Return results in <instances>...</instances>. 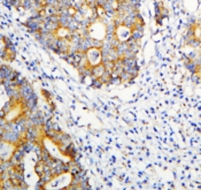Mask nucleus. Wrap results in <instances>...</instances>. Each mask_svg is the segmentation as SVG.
Segmentation results:
<instances>
[{
	"mask_svg": "<svg viewBox=\"0 0 201 190\" xmlns=\"http://www.w3.org/2000/svg\"><path fill=\"white\" fill-rule=\"evenodd\" d=\"M99 80L101 81V83L102 84H106V85H109V80H110V73L109 71H107V70H105L104 71V74L99 77Z\"/></svg>",
	"mask_w": 201,
	"mask_h": 190,
	"instance_id": "nucleus-4",
	"label": "nucleus"
},
{
	"mask_svg": "<svg viewBox=\"0 0 201 190\" xmlns=\"http://www.w3.org/2000/svg\"><path fill=\"white\" fill-rule=\"evenodd\" d=\"M162 19H163V17L160 15V13L155 14V21H156L158 24H161V23H162Z\"/></svg>",
	"mask_w": 201,
	"mask_h": 190,
	"instance_id": "nucleus-13",
	"label": "nucleus"
},
{
	"mask_svg": "<svg viewBox=\"0 0 201 190\" xmlns=\"http://www.w3.org/2000/svg\"><path fill=\"white\" fill-rule=\"evenodd\" d=\"M1 189H4V190L14 189V184H13V182H12V180H11V179H7V180L2 181V188H1Z\"/></svg>",
	"mask_w": 201,
	"mask_h": 190,
	"instance_id": "nucleus-6",
	"label": "nucleus"
},
{
	"mask_svg": "<svg viewBox=\"0 0 201 190\" xmlns=\"http://www.w3.org/2000/svg\"><path fill=\"white\" fill-rule=\"evenodd\" d=\"M168 14H169L168 9H167V8H164V7H163V8H162V9L160 11V15L162 16V17H163V19H164L165 16H168Z\"/></svg>",
	"mask_w": 201,
	"mask_h": 190,
	"instance_id": "nucleus-12",
	"label": "nucleus"
},
{
	"mask_svg": "<svg viewBox=\"0 0 201 190\" xmlns=\"http://www.w3.org/2000/svg\"><path fill=\"white\" fill-rule=\"evenodd\" d=\"M15 149V145L14 144H11L4 139L0 141V158L2 160H7L12 157L13 154V151Z\"/></svg>",
	"mask_w": 201,
	"mask_h": 190,
	"instance_id": "nucleus-1",
	"label": "nucleus"
},
{
	"mask_svg": "<svg viewBox=\"0 0 201 190\" xmlns=\"http://www.w3.org/2000/svg\"><path fill=\"white\" fill-rule=\"evenodd\" d=\"M123 70H125V71H128L129 74H130V76L132 77V79H136L137 76H138V73H139V68H138V66H134V67H130V68H126V69H123Z\"/></svg>",
	"mask_w": 201,
	"mask_h": 190,
	"instance_id": "nucleus-3",
	"label": "nucleus"
},
{
	"mask_svg": "<svg viewBox=\"0 0 201 190\" xmlns=\"http://www.w3.org/2000/svg\"><path fill=\"white\" fill-rule=\"evenodd\" d=\"M102 46V41L101 39H98V38H92V47L94 49H101Z\"/></svg>",
	"mask_w": 201,
	"mask_h": 190,
	"instance_id": "nucleus-8",
	"label": "nucleus"
},
{
	"mask_svg": "<svg viewBox=\"0 0 201 190\" xmlns=\"http://www.w3.org/2000/svg\"><path fill=\"white\" fill-rule=\"evenodd\" d=\"M143 35H144V32H143V31H139V30L132 29V30H131V35H130V37H132L134 41H139V39H141Z\"/></svg>",
	"mask_w": 201,
	"mask_h": 190,
	"instance_id": "nucleus-5",
	"label": "nucleus"
},
{
	"mask_svg": "<svg viewBox=\"0 0 201 190\" xmlns=\"http://www.w3.org/2000/svg\"><path fill=\"white\" fill-rule=\"evenodd\" d=\"M2 41H4V45H5V47H6V49H8V47L13 46V43H12V41L9 39V37H5V36H4Z\"/></svg>",
	"mask_w": 201,
	"mask_h": 190,
	"instance_id": "nucleus-9",
	"label": "nucleus"
},
{
	"mask_svg": "<svg viewBox=\"0 0 201 190\" xmlns=\"http://www.w3.org/2000/svg\"><path fill=\"white\" fill-rule=\"evenodd\" d=\"M192 81L194 82V83H197V84H199V83H200V75H197V74L193 73V75H192Z\"/></svg>",
	"mask_w": 201,
	"mask_h": 190,
	"instance_id": "nucleus-11",
	"label": "nucleus"
},
{
	"mask_svg": "<svg viewBox=\"0 0 201 190\" xmlns=\"http://www.w3.org/2000/svg\"><path fill=\"white\" fill-rule=\"evenodd\" d=\"M91 70H92V75H93V76H95V77H100V76L104 74V71H105L106 69H105V66H104L102 64H98V65H95V66H92V67H91Z\"/></svg>",
	"mask_w": 201,
	"mask_h": 190,
	"instance_id": "nucleus-2",
	"label": "nucleus"
},
{
	"mask_svg": "<svg viewBox=\"0 0 201 190\" xmlns=\"http://www.w3.org/2000/svg\"><path fill=\"white\" fill-rule=\"evenodd\" d=\"M41 92H43V96H44V98H45V99H46L47 101L52 99V95H51V94H50V92H48L47 90H45V89H43V90H41Z\"/></svg>",
	"mask_w": 201,
	"mask_h": 190,
	"instance_id": "nucleus-10",
	"label": "nucleus"
},
{
	"mask_svg": "<svg viewBox=\"0 0 201 190\" xmlns=\"http://www.w3.org/2000/svg\"><path fill=\"white\" fill-rule=\"evenodd\" d=\"M116 32V27L114 26L113 21L110 20L109 23L106 24V34H115Z\"/></svg>",
	"mask_w": 201,
	"mask_h": 190,
	"instance_id": "nucleus-7",
	"label": "nucleus"
}]
</instances>
